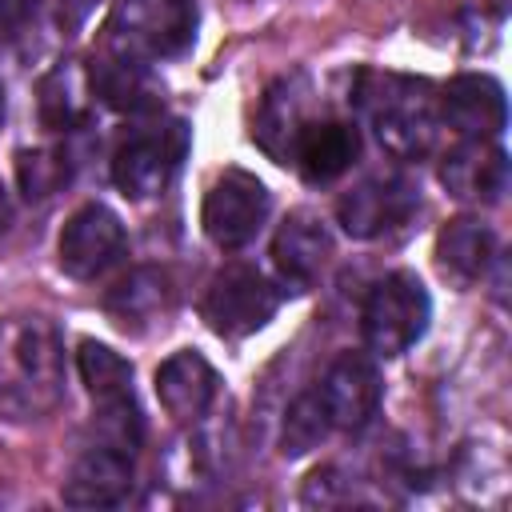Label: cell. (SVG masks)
<instances>
[{
  "label": "cell",
  "mask_w": 512,
  "mask_h": 512,
  "mask_svg": "<svg viewBox=\"0 0 512 512\" xmlns=\"http://www.w3.org/2000/svg\"><path fill=\"white\" fill-rule=\"evenodd\" d=\"M64 396V344L48 316L0 324V416L40 420Z\"/></svg>",
  "instance_id": "1"
},
{
  "label": "cell",
  "mask_w": 512,
  "mask_h": 512,
  "mask_svg": "<svg viewBox=\"0 0 512 512\" xmlns=\"http://www.w3.org/2000/svg\"><path fill=\"white\" fill-rule=\"evenodd\" d=\"M352 100L364 108L376 140L392 156L420 160L436 148L444 120H440V96L428 80L400 72H360Z\"/></svg>",
  "instance_id": "2"
},
{
  "label": "cell",
  "mask_w": 512,
  "mask_h": 512,
  "mask_svg": "<svg viewBox=\"0 0 512 512\" xmlns=\"http://www.w3.org/2000/svg\"><path fill=\"white\" fill-rule=\"evenodd\" d=\"M196 0H112L104 24V48L140 56V60H168L184 56L196 40Z\"/></svg>",
  "instance_id": "3"
},
{
  "label": "cell",
  "mask_w": 512,
  "mask_h": 512,
  "mask_svg": "<svg viewBox=\"0 0 512 512\" xmlns=\"http://www.w3.org/2000/svg\"><path fill=\"white\" fill-rule=\"evenodd\" d=\"M428 320H432V300L416 272H388L368 288L360 308L364 344L372 356L384 360L404 356L428 332Z\"/></svg>",
  "instance_id": "4"
},
{
  "label": "cell",
  "mask_w": 512,
  "mask_h": 512,
  "mask_svg": "<svg viewBox=\"0 0 512 512\" xmlns=\"http://www.w3.org/2000/svg\"><path fill=\"white\" fill-rule=\"evenodd\" d=\"M192 144V128L184 120H164L136 128L112 156V184L128 200H148L168 188L176 168L184 164Z\"/></svg>",
  "instance_id": "5"
},
{
  "label": "cell",
  "mask_w": 512,
  "mask_h": 512,
  "mask_svg": "<svg viewBox=\"0 0 512 512\" xmlns=\"http://www.w3.org/2000/svg\"><path fill=\"white\" fill-rule=\"evenodd\" d=\"M280 300H284V292L260 268H252V264H228V268H220L208 280L200 316H204V324L216 336L240 340V336L260 332L276 316Z\"/></svg>",
  "instance_id": "6"
},
{
  "label": "cell",
  "mask_w": 512,
  "mask_h": 512,
  "mask_svg": "<svg viewBox=\"0 0 512 512\" xmlns=\"http://www.w3.org/2000/svg\"><path fill=\"white\" fill-rule=\"evenodd\" d=\"M268 212H272V192L264 188V180L244 172V168H228L204 192L200 224H204V236L216 248L236 252V248H244L260 236Z\"/></svg>",
  "instance_id": "7"
},
{
  "label": "cell",
  "mask_w": 512,
  "mask_h": 512,
  "mask_svg": "<svg viewBox=\"0 0 512 512\" xmlns=\"http://www.w3.org/2000/svg\"><path fill=\"white\" fill-rule=\"evenodd\" d=\"M124 248H128V232L120 216L108 204H84L60 228L56 264L72 280H96L124 256Z\"/></svg>",
  "instance_id": "8"
},
{
  "label": "cell",
  "mask_w": 512,
  "mask_h": 512,
  "mask_svg": "<svg viewBox=\"0 0 512 512\" xmlns=\"http://www.w3.org/2000/svg\"><path fill=\"white\" fill-rule=\"evenodd\" d=\"M416 200H420V192L412 188V180H404L396 172H380L340 196L336 220L352 240H376V236L400 228L412 216Z\"/></svg>",
  "instance_id": "9"
},
{
  "label": "cell",
  "mask_w": 512,
  "mask_h": 512,
  "mask_svg": "<svg viewBox=\"0 0 512 512\" xmlns=\"http://www.w3.org/2000/svg\"><path fill=\"white\" fill-rule=\"evenodd\" d=\"M308 108H312V84L304 72H284L280 80H272L252 120V140L260 144V152H268L276 164H292L296 140L312 124Z\"/></svg>",
  "instance_id": "10"
},
{
  "label": "cell",
  "mask_w": 512,
  "mask_h": 512,
  "mask_svg": "<svg viewBox=\"0 0 512 512\" xmlns=\"http://www.w3.org/2000/svg\"><path fill=\"white\" fill-rule=\"evenodd\" d=\"M316 392H320V400L328 408L332 428L356 432V428H364L376 416L384 384H380V368H376L372 356H364V352H340L328 364V372L320 376Z\"/></svg>",
  "instance_id": "11"
},
{
  "label": "cell",
  "mask_w": 512,
  "mask_h": 512,
  "mask_svg": "<svg viewBox=\"0 0 512 512\" xmlns=\"http://www.w3.org/2000/svg\"><path fill=\"white\" fill-rule=\"evenodd\" d=\"M132 456L128 448L92 440L68 468L60 496L72 508H112L120 500H128L132 492Z\"/></svg>",
  "instance_id": "12"
},
{
  "label": "cell",
  "mask_w": 512,
  "mask_h": 512,
  "mask_svg": "<svg viewBox=\"0 0 512 512\" xmlns=\"http://www.w3.org/2000/svg\"><path fill=\"white\" fill-rule=\"evenodd\" d=\"M440 120L464 140H500L508 128V100L500 80L484 72L452 76L440 92Z\"/></svg>",
  "instance_id": "13"
},
{
  "label": "cell",
  "mask_w": 512,
  "mask_h": 512,
  "mask_svg": "<svg viewBox=\"0 0 512 512\" xmlns=\"http://www.w3.org/2000/svg\"><path fill=\"white\" fill-rule=\"evenodd\" d=\"M328 256H332V236H328L324 220L308 208L288 212L272 236V264H276L280 284L304 292L324 272Z\"/></svg>",
  "instance_id": "14"
},
{
  "label": "cell",
  "mask_w": 512,
  "mask_h": 512,
  "mask_svg": "<svg viewBox=\"0 0 512 512\" xmlns=\"http://www.w3.org/2000/svg\"><path fill=\"white\" fill-rule=\"evenodd\" d=\"M440 180L456 200L496 204L508 188V156L496 140H460L444 156Z\"/></svg>",
  "instance_id": "15"
},
{
  "label": "cell",
  "mask_w": 512,
  "mask_h": 512,
  "mask_svg": "<svg viewBox=\"0 0 512 512\" xmlns=\"http://www.w3.org/2000/svg\"><path fill=\"white\" fill-rule=\"evenodd\" d=\"M216 384V368L196 348H180L156 368V396L176 424H196L212 408Z\"/></svg>",
  "instance_id": "16"
},
{
  "label": "cell",
  "mask_w": 512,
  "mask_h": 512,
  "mask_svg": "<svg viewBox=\"0 0 512 512\" xmlns=\"http://www.w3.org/2000/svg\"><path fill=\"white\" fill-rule=\"evenodd\" d=\"M88 84H92V96H100L116 112H156L160 100H164L148 60L116 52V48H104L92 60Z\"/></svg>",
  "instance_id": "17"
},
{
  "label": "cell",
  "mask_w": 512,
  "mask_h": 512,
  "mask_svg": "<svg viewBox=\"0 0 512 512\" xmlns=\"http://www.w3.org/2000/svg\"><path fill=\"white\" fill-rule=\"evenodd\" d=\"M356 152H360V132L352 124H344V120H312L296 140L292 164L300 168L304 180L328 184V180H336L340 172L352 168Z\"/></svg>",
  "instance_id": "18"
},
{
  "label": "cell",
  "mask_w": 512,
  "mask_h": 512,
  "mask_svg": "<svg viewBox=\"0 0 512 512\" xmlns=\"http://www.w3.org/2000/svg\"><path fill=\"white\" fill-rule=\"evenodd\" d=\"M492 256H496V236H492V228L484 220L456 216L436 236V264H440V272L448 280L464 284V288L484 280Z\"/></svg>",
  "instance_id": "19"
},
{
  "label": "cell",
  "mask_w": 512,
  "mask_h": 512,
  "mask_svg": "<svg viewBox=\"0 0 512 512\" xmlns=\"http://www.w3.org/2000/svg\"><path fill=\"white\" fill-rule=\"evenodd\" d=\"M108 316L120 328H144L148 320H160L172 308V280L164 268H132L108 296H104Z\"/></svg>",
  "instance_id": "20"
},
{
  "label": "cell",
  "mask_w": 512,
  "mask_h": 512,
  "mask_svg": "<svg viewBox=\"0 0 512 512\" xmlns=\"http://www.w3.org/2000/svg\"><path fill=\"white\" fill-rule=\"evenodd\" d=\"M92 92V84H88V76L76 68V64H56L44 80H40V120H44V128H52V132H72L80 120H84V112H88V96Z\"/></svg>",
  "instance_id": "21"
},
{
  "label": "cell",
  "mask_w": 512,
  "mask_h": 512,
  "mask_svg": "<svg viewBox=\"0 0 512 512\" xmlns=\"http://www.w3.org/2000/svg\"><path fill=\"white\" fill-rule=\"evenodd\" d=\"M76 368H80V380H84L92 404L136 396L132 392V364L116 348H108L100 340H80L76 344Z\"/></svg>",
  "instance_id": "22"
},
{
  "label": "cell",
  "mask_w": 512,
  "mask_h": 512,
  "mask_svg": "<svg viewBox=\"0 0 512 512\" xmlns=\"http://www.w3.org/2000/svg\"><path fill=\"white\" fill-rule=\"evenodd\" d=\"M328 432H332V420H328V408H324L320 392L316 388L312 392H300L288 404L284 420H280V452L292 456V460L296 456H308L312 448L324 444Z\"/></svg>",
  "instance_id": "23"
},
{
  "label": "cell",
  "mask_w": 512,
  "mask_h": 512,
  "mask_svg": "<svg viewBox=\"0 0 512 512\" xmlns=\"http://www.w3.org/2000/svg\"><path fill=\"white\" fill-rule=\"evenodd\" d=\"M16 176H20V192L28 200H44V196H52V192H60L68 184V156H64V148L20 152Z\"/></svg>",
  "instance_id": "24"
},
{
  "label": "cell",
  "mask_w": 512,
  "mask_h": 512,
  "mask_svg": "<svg viewBox=\"0 0 512 512\" xmlns=\"http://www.w3.org/2000/svg\"><path fill=\"white\" fill-rule=\"evenodd\" d=\"M40 12V0H0V32L4 36H16L24 32Z\"/></svg>",
  "instance_id": "25"
},
{
  "label": "cell",
  "mask_w": 512,
  "mask_h": 512,
  "mask_svg": "<svg viewBox=\"0 0 512 512\" xmlns=\"http://www.w3.org/2000/svg\"><path fill=\"white\" fill-rule=\"evenodd\" d=\"M96 4H100V0H60V28H64V32H76V28L92 16Z\"/></svg>",
  "instance_id": "26"
},
{
  "label": "cell",
  "mask_w": 512,
  "mask_h": 512,
  "mask_svg": "<svg viewBox=\"0 0 512 512\" xmlns=\"http://www.w3.org/2000/svg\"><path fill=\"white\" fill-rule=\"evenodd\" d=\"M8 228V196H4V188H0V232Z\"/></svg>",
  "instance_id": "27"
},
{
  "label": "cell",
  "mask_w": 512,
  "mask_h": 512,
  "mask_svg": "<svg viewBox=\"0 0 512 512\" xmlns=\"http://www.w3.org/2000/svg\"><path fill=\"white\" fill-rule=\"evenodd\" d=\"M0 120H4V88H0Z\"/></svg>",
  "instance_id": "28"
}]
</instances>
